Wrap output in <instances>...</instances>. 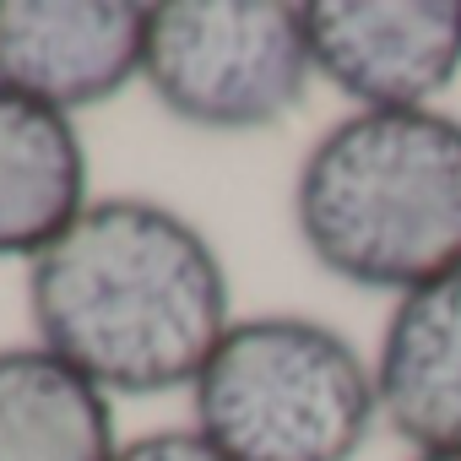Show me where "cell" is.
I'll return each mask as SVG.
<instances>
[{
  "instance_id": "cell-1",
  "label": "cell",
  "mask_w": 461,
  "mask_h": 461,
  "mask_svg": "<svg viewBox=\"0 0 461 461\" xmlns=\"http://www.w3.org/2000/svg\"><path fill=\"white\" fill-rule=\"evenodd\" d=\"M39 348L82 369L104 396H168L195 385L228 315V272L201 228L147 195L93 201L28 267Z\"/></svg>"
},
{
  "instance_id": "cell-2",
  "label": "cell",
  "mask_w": 461,
  "mask_h": 461,
  "mask_svg": "<svg viewBox=\"0 0 461 461\" xmlns=\"http://www.w3.org/2000/svg\"><path fill=\"white\" fill-rule=\"evenodd\" d=\"M310 261L364 294H412L461 272V120L445 109H353L294 174Z\"/></svg>"
},
{
  "instance_id": "cell-3",
  "label": "cell",
  "mask_w": 461,
  "mask_h": 461,
  "mask_svg": "<svg viewBox=\"0 0 461 461\" xmlns=\"http://www.w3.org/2000/svg\"><path fill=\"white\" fill-rule=\"evenodd\" d=\"M190 407L228 461H358L380 423L375 364L310 315L234 321L195 375Z\"/></svg>"
},
{
  "instance_id": "cell-4",
  "label": "cell",
  "mask_w": 461,
  "mask_h": 461,
  "mask_svg": "<svg viewBox=\"0 0 461 461\" xmlns=\"http://www.w3.org/2000/svg\"><path fill=\"white\" fill-rule=\"evenodd\" d=\"M152 98L195 131H267L315 82L310 23L288 0H163L147 6Z\"/></svg>"
},
{
  "instance_id": "cell-5",
  "label": "cell",
  "mask_w": 461,
  "mask_h": 461,
  "mask_svg": "<svg viewBox=\"0 0 461 461\" xmlns=\"http://www.w3.org/2000/svg\"><path fill=\"white\" fill-rule=\"evenodd\" d=\"M315 77L353 109H439L461 77V0H310Z\"/></svg>"
},
{
  "instance_id": "cell-6",
  "label": "cell",
  "mask_w": 461,
  "mask_h": 461,
  "mask_svg": "<svg viewBox=\"0 0 461 461\" xmlns=\"http://www.w3.org/2000/svg\"><path fill=\"white\" fill-rule=\"evenodd\" d=\"M147 60V6L131 0H0V87L60 114L125 93Z\"/></svg>"
},
{
  "instance_id": "cell-7",
  "label": "cell",
  "mask_w": 461,
  "mask_h": 461,
  "mask_svg": "<svg viewBox=\"0 0 461 461\" xmlns=\"http://www.w3.org/2000/svg\"><path fill=\"white\" fill-rule=\"evenodd\" d=\"M380 423L412 450H461V272L391 299L375 348Z\"/></svg>"
},
{
  "instance_id": "cell-8",
  "label": "cell",
  "mask_w": 461,
  "mask_h": 461,
  "mask_svg": "<svg viewBox=\"0 0 461 461\" xmlns=\"http://www.w3.org/2000/svg\"><path fill=\"white\" fill-rule=\"evenodd\" d=\"M87 206V147L71 114L0 87V261H39Z\"/></svg>"
},
{
  "instance_id": "cell-9",
  "label": "cell",
  "mask_w": 461,
  "mask_h": 461,
  "mask_svg": "<svg viewBox=\"0 0 461 461\" xmlns=\"http://www.w3.org/2000/svg\"><path fill=\"white\" fill-rule=\"evenodd\" d=\"M109 396L50 348H0V461H114Z\"/></svg>"
},
{
  "instance_id": "cell-10",
  "label": "cell",
  "mask_w": 461,
  "mask_h": 461,
  "mask_svg": "<svg viewBox=\"0 0 461 461\" xmlns=\"http://www.w3.org/2000/svg\"><path fill=\"white\" fill-rule=\"evenodd\" d=\"M114 461H228L201 429H158V434H141L131 445H120Z\"/></svg>"
},
{
  "instance_id": "cell-11",
  "label": "cell",
  "mask_w": 461,
  "mask_h": 461,
  "mask_svg": "<svg viewBox=\"0 0 461 461\" xmlns=\"http://www.w3.org/2000/svg\"><path fill=\"white\" fill-rule=\"evenodd\" d=\"M407 461H461V450H429V456H407Z\"/></svg>"
}]
</instances>
